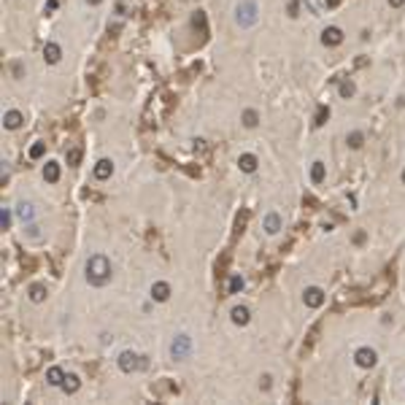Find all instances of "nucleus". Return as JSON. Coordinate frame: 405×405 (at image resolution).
Listing matches in <instances>:
<instances>
[{"label": "nucleus", "mask_w": 405, "mask_h": 405, "mask_svg": "<svg viewBox=\"0 0 405 405\" xmlns=\"http://www.w3.org/2000/svg\"><path fill=\"white\" fill-rule=\"evenodd\" d=\"M262 230L268 235H279L281 230H284V216H281L279 211H268L262 216Z\"/></svg>", "instance_id": "6"}, {"label": "nucleus", "mask_w": 405, "mask_h": 405, "mask_svg": "<svg viewBox=\"0 0 405 405\" xmlns=\"http://www.w3.org/2000/svg\"><path fill=\"white\" fill-rule=\"evenodd\" d=\"M22 124H25V114H22V111H16V108H8V111L3 114V127H5V130L14 132V130H19Z\"/></svg>", "instance_id": "9"}, {"label": "nucleus", "mask_w": 405, "mask_h": 405, "mask_svg": "<svg viewBox=\"0 0 405 405\" xmlns=\"http://www.w3.org/2000/svg\"><path fill=\"white\" fill-rule=\"evenodd\" d=\"M170 294H173V289H170V284H167V281H154L152 289H149V297H152L154 303H167Z\"/></svg>", "instance_id": "7"}, {"label": "nucleus", "mask_w": 405, "mask_h": 405, "mask_svg": "<svg viewBox=\"0 0 405 405\" xmlns=\"http://www.w3.org/2000/svg\"><path fill=\"white\" fill-rule=\"evenodd\" d=\"M30 300H33V303H43V300H46V286H43V284H33V286H30Z\"/></svg>", "instance_id": "21"}, {"label": "nucleus", "mask_w": 405, "mask_h": 405, "mask_svg": "<svg viewBox=\"0 0 405 405\" xmlns=\"http://www.w3.org/2000/svg\"><path fill=\"white\" fill-rule=\"evenodd\" d=\"M235 22H238L241 27H254L259 22V5L257 0H241L238 5H235Z\"/></svg>", "instance_id": "2"}, {"label": "nucleus", "mask_w": 405, "mask_h": 405, "mask_svg": "<svg viewBox=\"0 0 405 405\" xmlns=\"http://www.w3.org/2000/svg\"><path fill=\"white\" fill-rule=\"evenodd\" d=\"M92 176H95L97 181H108V178L114 176V162L111 160H97L95 167H92Z\"/></svg>", "instance_id": "10"}, {"label": "nucleus", "mask_w": 405, "mask_h": 405, "mask_svg": "<svg viewBox=\"0 0 405 405\" xmlns=\"http://www.w3.org/2000/svg\"><path fill=\"white\" fill-rule=\"evenodd\" d=\"M322 43H324V46H338V43H343V30H340V27H324Z\"/></svg>", "instance_id": "14"}, {"label": "nucleus", "mask_w": 405, "mask_h": 405, "mask_svg": "<svg viewBox=\"0 0 405 405\" xmlns=\"http://www.w3.org/2000/svg\"><path fill=\"white\" fill-rule=\"evenodd\" d=\"M46 154V143H33L30 146V160H40Z\"/></svg>", "instance_id": "26"}, {"label": "nucleus", "mask_w": 405, "mask_h": 405, "mask_svg": "<svg viewBox=\"0 0 405 405\" xmlns=\"http://www.w3.org/2000/svg\"><path fill=\"white\" fill-rule=\"evenodd\" d=\"M84 279L89 286H95V289H103V286H108L114 279V265H111V259L106 257V254H92L89 259H86V265H84Z\"/></svg>", "instance_id": "1"}, {"label": "nucleus", "mask_w": 405, "mask_h": 405, "mask_svg": "<svg viewBox=\"0 0 405 405\" xmlns=\"http://www.w3.org/2000/svg\"><path fill=\"white\" fill-rule=\"evenodd\" d=\"M238 167H241V173H254L259 167V160H257V154H241L238 157Z\"/></svg>", "instance_id": "15"}, {"label": "nucleus", "mask_w": 405, "mask_h": 405, "mask_svg": "<svg viewBox=\"0 0 405 405\" xmlns=\"http://www.w3.org/2000/svg\"><path fill=\"white\" fill-rule=\"evenodd\" d=\"M117 364L122 373H138V370H146V357H141L132 349H124V351H119Z\"/></svg>", "instance_id": "3"}, {"label": "nucleus", "mask_w": 405, "mask_h": 405, "mask_svg": "<svg viewBox=\"0 0 405 405\" xmlns=\"http://www.w3.org/2000/svg\"><path fill=\"white\" fill-rule=\"evenodd\" d=\"M340 95L351 97V95H354V84H351V81H343V84H340Z\"/></svg>", "instance_id": "28"}, {"label": "nucleus", "mask_w": 405, "mask_h": 405, "mask_svg": "<svg viewBox=\"0 0 405 405\" xmlns=\"http://www.w3.org/2000/svg\"><path fill=\"white\" fill-rule=\"evenodd\" d=\"M243 286H246L243 276H233V279H230V284H227V292H230V294H238V292H243Z\"/></svg>", "instance_id": "23"}, {"label": "nucleus", "mask_w": 405, "mask_h": 405, "mask_svg": "<svg viewBox=\"0 0 405 405\" xmlns=\"http://www.w3.org/2000/svg\"><path fill=\"white\" fill-rule=\"evenodd\" d=\"M400 178H403V184H405V167H403V176H400Z\"/></svg>", "instance_id": "34"}, {"label": "nucleus", "mask_w": 405, "mask_h": 405, "mask_svg": "<svg viewBox=\"0 0 405 405\" xmlns=\"http://www.w3.org/2000/svg\"><path fill=\"white\" fill-rule=\"evenodd\" d=\"M241 122H243L246 130H254V127L259 124V111H257V108H246V111L241 114Z\"/></svg>", "instance_id": "19"}, {"label": "nucleus", "mask_w": 405, "mask_h": 405, "mask_svg": "<svg viewBox=\"0 0 405 405\" xmlns=\"http://www.w3.org/2000/svg\"><path fill=\"white\" fill-rule=\"evenodd\" d=\"M38 230H40V227H38V224H33V222H30V224H27V238H33V241H38V238H40V233H38Z\"/></svg>", "instance_id": "29"}, {"label": "nucleus", "mask_w": 405, "mask_h": 405, "mask_svg": "<svg viewBox=\"0 0 405 405\" xmlns=\"http://www.w3.org/2000/svg\"><path fill=\"white\" fill-rule=\"evenodd\" d=\"M79 389H81V378L76 373H68L65 381H62V392H65V395H76Z\"/></svg>", "instance_id": "18"}, {"label": "nucleus", "mask_w": 405, "mask_h": 405, "mask_svg": "<svg viewBox=\"0 0 405 405\" xmlns=\"http://www.w3.org/2000/svg\"><path fill=\"white\" fill-rule=\"evenodd\" d=\"M117 14L119 16H127V0H119V3H117Z\"/></svg>", "instance_id": "31"}, {"label": "nucleus", "mask_w": 405, "mask_h": 405, "mask_svg": "<svg viewBox=\"0 0 405 405\" xmlns=\"http://www.w3.org/2000/svg\"><path fill=\"white\" fill-rule=\"evenodd\" d=\"M86 3H89V5H100L103 0H86Z\"/></svg>", "instance_id": "33"}, {"label": "nucleus", "mask_w": 405, "mask_h": 405, "mask_svg": "<svg viewBox=\"0 0 405 405\" xmlns=\"http://www.w3.org/2000/svg\"><path fill=\"white\" fill-rule=\"evenodd\" d=\"M11 73H14V79H22L25 76V65H22V62H14V65H11Z\"/></svg>", "instance_id": "30"}, {"label": "nucleus", "mask_w": 405, "mask_h": 405, "mask_svg": "<svg viewBox=\"0 0 405 405\" xmlns=\"http://www.w3.org/2000/svg\"><path fill=\"white\" fill-rule=\"evenodd\" d=\"M11 222H14V211H11V208H3V211H0V227L11 230Z\"/></svg>", "instance_id": "25"}, {"label": "nucleus", "mask_w": 405, "mask_h": 405, "mask_svg": "<svg viewBox=\"0 0 405 405\" xmlns=\"http://www.w3.org/2000/svg\"><path fill=\"white\" fill-rule=\"evenodd\" d=\"M270 386H273V375H268V373H265V375H259V389H265V392H268Z\"/></svg>", "instance_id": "27"}, {"label": "nucleus", "mask_w": 405, "mask_h": 405, "mask_svg": "<svg viewBox=\"0 0 405 405\" xmlns=\"http://www.w3.org/2000/svg\"><path fill=\"white\" fill-rule=\"evenodd\" d=\"M230 319H233V324H238V327H246V324L251 322V311H248L246 305H233Z\"/></svg>", "instance_id": "13"}, {"label": "nucleus", "mask_w": 405, "mask_h": 405, "mask_svg": "<svg viewBox=\"0 0 405 405\" xmlns=\"http://www.w3.org/2000/svg\"><path fill=\"white\" fill-rule=\"evenodd\" d=\"M14 211H16V216H19V222H25V224H30L33 219H36V205H33V202H19Z\"/></svg>", "instance_id": "16"}, {"label": "nucleus", "mask_w": 405, "mask_h": 405, "mask_svg": "<svg viewBox=\"0 0 405 405\" xmlns=\"http://www.w3.org/2000/svg\"><path fill=\"white\" fill-rule=\"evenodd\" d=\"M43 60L49 62V65H57V62L62 60V46L54 43V40H46V46H43Z\"/></svg>", "instance_id": "12"}, {"label": "nucleus", "mask_w": 405, "mask_h": 405, "mask_svg": "<svg viewBox=\"0 0 405 405\" xmlns=\"http://www.w3.org/2000/svg\"><path fill=\"white\" fill-rule=\"evenodd\" d=\"M189 354H192V338H189L187 332H178L170 343V357L176 362H181V360H187Z\"/></svg>", "instance_id": "4"}, {"label": "nucleus", "mask_w": 405, "mask_h": 405, "mask_svg": "<svg viewBox=\"0 0 405 405\" xmlns=\"http://www.w3.org/2000/svg\"><path fill=\"white\" fill-rule=\"evenodd\" d=\"M346 143H349L351 149H362V143H364V135L360 130H354V132H349V135H346Z\"/></svg>", "instance_id": "22"}, {"label": "nucleus", "mask_w": 405, "mask_h": 405, "mask_svg": "<svg viewBox=\"0 0 405 405\" xmlns=\"http://www.w3.org/2000/svg\"><path fill=\"white\" fill-rule=\"evenodd\" d=\"M65 370L60 367V364H51L49 370H46V384L54 386V389H62V381H65Z\"/></svg>", "instance_id": "11"}, {"label": "nucleus", "mask_w": 405, "mask_h": 405, "mask_svg": "<svg viewBox=\"0 0 405 405\" xmlns=\"http://www.w3.org/2000/svg\"><path fill=\"white\" fill-rule=\"evenodd\" d=\"M303 303L308 305V308H322L324 305V289L322 286H308L303 292Z\"/></svg>", "instance_id": "8"}, {"label": "nucleus", "mask_w": 405, "mask_h": 405, "mask_svg": "<svg viewBox=\"0 0 405 405\" xmlns=\"http://www.w3.org/2000/svg\"><path fill=\"white\" fill-rule=\"evenodd\" d=\"M60 162H46V165H43V181H49V184H57V181H60Z\"/></svg>", "instance_id": "17"}, {"label": "nucleus", "mask_w": 405, "mask_h": 405, "mask_svg": "<svg viewBox=\"0 0 405 405\" xmlns=\"http://www.w3.org/2000/svg\"><path fill=\"white\" fill-rule=\"evenodd\" d=\"M324 176H327V165H324L322 160H316L314 165H311V181H314V184H322Z\"/></svg>", "instance_id": "20"}, {"label": "nucleus", "mask_w": 405, "mask_h": 405, "mask_svg": "<svg viewBox=\"0 0 405 405\" xmlns=\"http://www.w3.org/2000/svg\"><path fill=\"white\" fill-rule=\"evenodd\" d=\"M354 362H357V367L370 370L378 362V354H375V349H370V346H360V349L354 351Z\"/></svg>", "instance_id": "5"}, {"label": "nucleus", "mask_w": 405, "mask_h": 405, "mask_svg": "<svg viewBox=\"0 0 405 405\" xmlns=\"http://www.w3.org/2000/svg\"><path fill=\"white\" fill-rule=\"evenodd\" d=\"M403 3H405V0H389V5H395V8H400Z\"/></svg>", "instance_id": "32"}, {"label": "nucleus", "mask_w": 405, "mask_h": 405, "mask_svg": "<svg viewBox=\"0 0 405 405\" xmlns=\"http://www.w3.org/2000/svg\"><path fill=\"white\" fill-rule=\"evenodd\" d=\"M65 162L71 167H79V162H81V149H68L65 152Z\"/></svg>", "instance_id": "24"}]
</instances>
